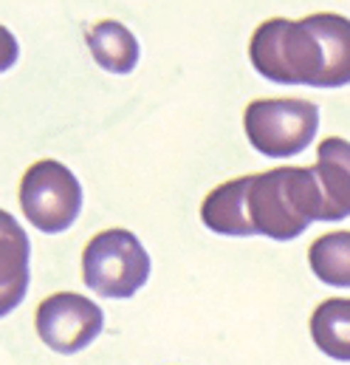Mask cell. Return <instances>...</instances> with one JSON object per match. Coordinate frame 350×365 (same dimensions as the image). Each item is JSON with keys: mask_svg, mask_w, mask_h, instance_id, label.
Segmentation results:
<instances>
[{"mask_svg": "<svg viewBox=\"0 0 350 365\" xmlns=\"http://www.w3.org/2000/svg\"><path fill=\"white\" fill-rule=\"evenodd\" d=\"M31 244L23 224L0 210V317L11 314L28 292Z\"/></svg>", "mask_w": 350, "mask_h": 365, "instance_id": "7", "label": "cell"}, {"mask_svg": "<svg viewBox=\"0 0 350 365\" xmlns=\"http://www.w3.org/2000/svg\"><path fill=\"white\" fill-rule=\"evenodd\" d=\"M201 221L218 235L299 238L314 221H331L314 168H274L218 184L201 204Z\"/></svg>", "mask_w": 350, "mask_h": 365, "instance_id": "1", "label": "cell"}, {"mask_svg": "<svg viewBox=\"0 0 350 365\" xmlns=\"http://www.w3.org/2000/svg\"><path fill=\"white\" fill-rule=\"evenodd\" d=\"M317 179L328 207V218L339 221L350 215V142L328 136L317 148Z\"/></svg>", "mask_w": 350, "mask_h": 365, "instance_id": "8", "label": "cell"}, {"mask_svg": "<svg viewBox=\"0 0 350 365\" xmlns=\"http://www.w3.org/2000/svg\"><path fill=\"white\" fill-rule=\"evenodd\" d=\"M20 210L28 224L46 235L71 230L83 212L80 179L57 159L34 162L20 179Z\"/></svg>", "mask_w": 350, "mask_h": 365, "instance_id": "5", "label": "cell"}, {"mask_svg": "<svg viewBox=\"0 0 350 365\" xmlns=\"http://www.w3.org/2000/svg\"><path fill=\"white\" fill-rule=\"evenodd\" d=\"M83 280L99 297L127 300L150 280V255L130 230H105L83 250Z\"/></svg>", "mask_w": 350, "mask_h": 365, "instance_id": "3", "label": "cell"}, {"mask_svg": "<svg viewBox=\"0 0 350 365\" xmlns=\"http://www.w3.org/2000/svg\"><path fill=\"white\" fill-rule=\"evenodd\" d=\"M34 326L40 340L57 354H77L88 349L105 326L99 303L77 292H54L37 306Z\"/></svg>", "mask_w": 350, "mask_h": 365, "instance_id": "6", "label": "cell"}, {"mask_svg": "<svg viewBox=\"0 0 350 365\" xmlns=\"http://www.w3.org/2000/svg\"><path fill=\"white\" fill-rule=\"evenodd\" d=\"M311 272L328 286H350V232L319 235L308 250Z\"/></svg>", "mask_w": 350, "mask_h": 365, "instance_id": "11", "label": "cell"}, {"mask_svg": "<svg viewBox=\"0 0 350 365\" xmlns=\"http://www.w3.org/2000/svg\"><path fill=\"white\" fill-rule=\"evenodd\" d=\"M90 57L107 74H130L139 63V40L119 20H99L85 34Z\"/></svg>", "mask_w": 350, "mask_h": 365, "instance_id": "9", "label": "cell"}, {"mask_svg": "<svg viewBox=\"0 0 350 365\" xmlns=\"http://www.w3.org/2000/svg\"><path fill=\"white\" fill-rule=\"evenodd\" d=\"M311 337L331 360L350 363V297H328L314 309Z\"/></svg>", "mask_w": 350, "mask_h": 365, "instance_id": "10", "label": "cell"}, {"mask_svg": "<svg viewBox=\"0 0 350 365\" xmlns=\"http://www.w3.org/2000/svg\"><path fill=\"white\" fill-rule=\"evenodd\" d=\"M17 57H20L17 37H14L6 26H0V74H3V71H9V68L17 63Z\"/></svg>", "mask_w": 350, "mask_h": 365, "instance_id": "12", "label": "cell"}, {"mask_svg": "<svg viewBox=\"0 0 350 365\" xmlns=\"http://www.w3.org/2000/svg\"><path fill=\"white\" fill-rule=\"evenodd\" d=\"M249 60L271 83L311 88L350 86V20L334 11L302 20L271 17L252 34Z\"/></svg>", "mask_w": 350, "mask_h": 365, "instance_id": "2", "label": "cell"}, {"mask_svg": "<svg viewBox=\"0 0 350 365\" xmlns=\"http://www.w3.org/2000/svg\"><path fill=\"white\" fill-rule=\"evenodd\" d=\"M243 128L252 148L271 156L288 159L302 153L319 128V108L308 99H255L243 110Z\"/></svg>", "mask_w": 350, "mask_h": 365, "instance_id": "4", "label": "cell"}]
</instances>
